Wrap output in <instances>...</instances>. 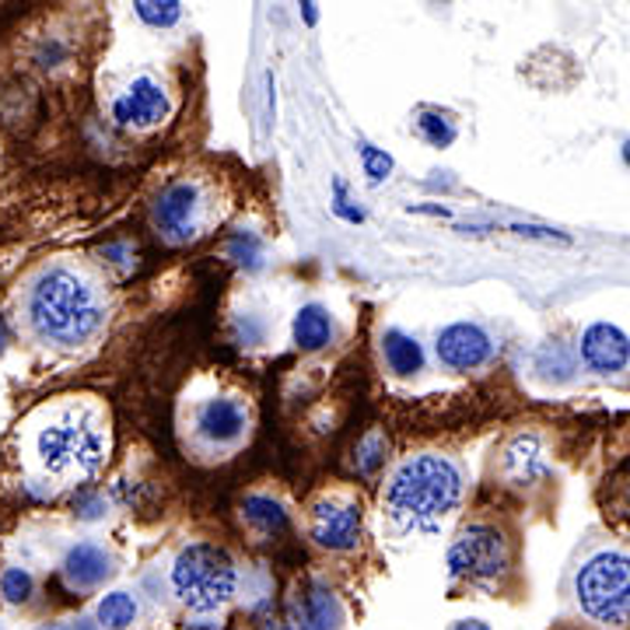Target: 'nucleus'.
I'll use <instances>...</instances> for the list:
<instances>
[{
    "label": "nucleus",
    "mask_w": 630,
    "mask_h": 630,
    "mask_svg": "<svg viewBox=\"0 0 630 630\" xmlns=\"http://www.w3.org/2000/svg\"><path fill=\"white\" fill-rule=\"evenodd\" d=\"M333 341V319L323 305H302L295 315V344L302 350H323Z\"/></svg>",
    "instance_id": "obj_16"
},
{
    "label": "nucleus",
    "mask_w": 630,
    "mask_h": 630,
    "mask_svg": "<svg viewBox=\"0 0 630 630\" xmlns=\"http://www.w3.org/2000/svg\"><path fill=\"white\" fill-rule=\"evenodd\" d=\"M250 427V407L235 396H214L196 410V435L207 445H235Z\"/></svg>",
    "instance_id": "obj_10"
},
{
    "label": "nucleus",
    "mask_w": 630,
    "mask_h": 630,
    "mask_svg": "<svg viewBox=\"0 0 630 630\" xmlns=\"http://www.w3.org/2000/svg\"><path fill=\"white\" fill-rule=\"evenodd\" d=\"M435 350H438L441 365L456 368V372H469L490 357V336L477 323H453L438 333Z\"/></svg>",
    "instance_id": "obj_11"
},
{
    "label": "nucleus",
    "mask_w": 630,
    "mask_h": 630,
    "mask_svg": "<svg viewBox=\"0 0 630 630\" xmlns=\"http://www.w3.org/2000/svg\"><path fill=\"white\" fill-rule=\"evenodd\" d=\"M581 362L589 365L592 372H620L630 362V341L627 333L617 329L613 323H596L585 329L581 336Z\"/></svg>",
    "instance_id": "obj_13"
},
{
    "label": "nucleus",
    "mask_w": 630,
    "mask_h": 630,
    "mask_svg": "<svg viewBox=\"0 0 630 630\" xmlns=\"http://www.w3.org/2000/svg\"><path fill=\"white\" fill-rule=\"evenodd\" d=\"M365 515L357 501L347 498H319L312 505V539L315 547H323L329 553H347L362 543Z\"/></svg>",
    "instance_id": "obj_8"
},
{
    "label": "nucleus",
    "mask_w": 630,
    "mask_h": 630,
    "mask_svg": "<svg viewBox=\"0 0 630 630\" xmlns=\"http://www.w3.org/2000/svg\"><path fill=\"white\" fill-rule=\"evenodd\" d=\"M386 448H389V441L386 438H382V435H368L362 445H357V469H362L365 472V477H368V472H375L382 463H386Z\"/></svg>",
    "instance_id": "obj_24"
},
{
    "label": "nucleus",
    "mask_w": 630,
    "mask_h": 630,
    "mask_svg": "<svg viewBox=\"0 0 630 630\" xmlns=\"http://www.w3.org/2000/svg\"><path fill=\"white\" fill-rule=\"evenodd\" d=\"M112 448L109 414L92 396H60L21 427V459L35 484L78 487L95 480Z\"/></svg>",
    "instance_id": "obj_1"
},
{
    "label": "nucleus",
    "mask_w": 630,
    "mask_h": 630,
    "mask_svg": "<svg viewBox=\"0 0 630 630\" xmlns=\"http://www.w3.org/2000/svg\"><path fill=\"white\" fill-rule=\"evenodd\" d=\"M417 133L420 138L431 144V148H448L456 141V123H453V116H448V112H441V109H420L417 112Z\"/></svg>",
    "instance_id": "obj_21"
},
{
    "label": "nucleus",
    "mask_w": 630,
    "mask_h": 630,
    "mask_svg": "<svg viewBox=\"0 0 630 630\" xmlns=\"http://www.w3.org/2000/svg\"><path fill=\"white\" fill-rule=\"evenodd\" d=\"M138 613H141L138 599L116 589V592L102 596L99 610H95V623H99V630H130L138 623Z\"/></svg>",
    "instance_id": "obj_18"
},
{
    "label": "nucleus",
    "mask_w": 630,
    "mask_h": 630,
    "mask_svg": "<svg viewBox=\"0 0 630 630\" xmlns=\"http://www.w3.org/2000/svg\"><path fill=\"white\" fill-rule=\"evenodd\" d=\"M362 165H365V175H368V183H382V179H389L393 172V158L386 151H378L375 144H362Z\"/></svg>",
    "instance_id": "obj_25"
},
{
    "label": "nucleus",
    "mask_w": 630,
    "mask_h": 630,
    "mask_svg": "<svg viewBox=\"0 0 630 630\" xmlns=\"http://www.w3.org/2000/svg\"><path fill=\"white\" fill-rule=\"evenodd\" d=\"M238 511H242V522H250L253 529H260L266 536L287 529V508L277 498H266V494H250V498H242Z\"/></svg>",
    "instance_id": "obj_17"
},
{
    "label": "nucleus",
    "mask_w": 630,
    "mask_h": 630,
    "mask_svg": "<svg viewBox=\"0 0 630 630\" xmlns=\"http://www.w3.org/2000/svg\"><path fill=\"white\" fill-rule=\"evenodd\" d=\"M453 630H490V627H487L484 620H459Z\"/></svg>",
    "instance_id": "obj_31"
},
{
    "label": "nucleus",
    "mask_w": 630,
    "mask_h": 630,
    "mask_svg": "<svg viewBox=\"0 0 630 630\" xmlns=\"http://www.w3.org/2000/svg\"><path fill=\"white\" fill-rule=\"evenodd\" d=\"M238 336H242L245 344L253 347V344H260V341H263V326L253 319V315H245V319H238Z\"/></svg>",
    "instance_id": "obj_28"
},
{
    "label": "nucleus",
    "mask_w": 630,
    "mask_h": 630,
    "mask_svg": "<svg viewBox=\"0 0 630 630\" xmlns=\"http://www.w3.org/2000/svg\"><path fill=\"white\" fill-rule=\"evenodd\" d=\"M26 323L42 344L81 347L105 323L102 291L81 266L50 263L26 291Z\"/></svg>",
    "instance_id": "obj_2"
},
{
    "label": "nucleus",
    "mask_w": 630,
    "mask_h": 630,
    "mask_svg": "<svg viewBox=\"0 0 630 630\" xmlns=\"http://www.w3.org/2000/svg\"><path fill=\"white\" fill-rule=\"evenodd\" d=\"M336 204H333V214L336 217H344V221H350V224H362L365 221V211L362 207H350V200H347V193H344V183L341 179H336Z\"/></svg>",
    "instance_id": "obj_26"
},
{
    "label": "nucleus",
    "mask_w": 630,
    "mask_h": 630,
    "mask_svg": "<svg viewBox=\"0 0 630 630\" xmlns=\"http://www.w3.org/2000/svg\"><path fill=\"white\" fill-rule=\"evenodd\" d=\"M238 589V571L228 550L214 543H190L172 565V592L186 610L207 617L228 606Z\"/></svg>",
    "instance_id": "obj_4"
},
{
    "label": "nucleus",
    "mask_w": 630,
    "mask_h": 630,
    "mask_svg": "<svg viewBox=\"0 0 630 630\" xmlns=\"http://www.w3.org/2000/svg\"><path fill=\"white\" fill-rule=\"evenodd\" d=\"M67 630H99V623L92 617H78V620H67Z\"/></svg>",
    "instance_id": "obj_30"
},
{
    "label": "nucleus",
    "mask_w": 630,
    "mask_h": 630,
    "mask_svg": "<svg viewBox=\"0 0 630 630\" xmlns=\"http://www.w3.org/2000/svg\"><path fill=\"white\" fill-rule=\"evenodd\" d=\"M623 162H627V169H630V141L623 144Z\"/></svg>",
    "instance_id": "obj_35"
},
{
    "label": "nucleus",
    "mask_w": 630,
    "mask_h": 630,
    "mask_svg": "<svg viewBox=\"0 0 630 630\" xmlns=\"http://www.w3.org/2000/svg\"><path fill=\"white\" fill-rule=\"evenodd\" d=\"M78 515L84 522H95L105 515V498H99V494H81L78 498Z\"/></svg>",
    "instance_id": "obj_27"
},
{
    "label": "nucleus",
    "mask_w": 630,
    "mask_h": 630,
    "mask_svg": "<svg viewBox=\"0 0 630 630\" xmlns=\"http://www.w3.org/2000/svg\"><path fill=\"white\" fill-rule=\"evenodd\" d=\"M169 109H172V102H169L165 88L151 74H141V78H133V84L116 102H112V120H116V126H123V130H151L158 123H165Z\"/></svg>",
    "instance_id": "obj_9"
},
{
    "label": "nucleus",
    "mask_w": 630,
    "mask_h": 630,
    "mask_svg": "<svg viewBox=\"0 0 630 630\" xmlns=\"http://www.w3.org/2000/svg\"><path fill=\"white\" fill-rule=\"evenodd\" d=\"M382 357H386V365L389 372L396 375H417L424 368V347L414 341L410 333H403V329H386L382 333Z\"/></svg>",
    "instance_id": "obj_15"
},
{
    "label": "nucleus",
    "mask_w": 630,
    "mask_h": 630,
    "mask_svg": "<svg viewBox=\"0 0 630 630\" xmlns=\"http://www.w3.org/2000/svg\"><path fill=\"white\" fill-rule=\"evenodd\" d=\"M298 630H344V606L336 599V592L323 581H312L305 596L295 606Z\"/></svg>",
    "instance_id": "obj_14"
},
{
    "label": "nucleus",
    "mask_w": 630,
    "mask_h": 630,
    "mask_svg": "<svg viewBox=\"0 0 630 630\" xmlns=\"http://www.w3.org/2000/svg\"><path fill=\"white\" fill-rule=\"evenodd\" d=\"M543 469V463H539V438L536 435H519L505 453V472L511 480H532L536 472Z\"/></svg>",
    "instance_id": "obj_19"
},
{
    "label": "nucleus",
    "mask_w": 630,
    "mask_h": 630,
    "mask_svg": "<svg viewBox=\"0 0 630 630\" xmlns=\"http://www.w3.org/2000/svg\"><path fill=\"white\" fill-rule=\"evenodd\" d=\"M133 11H138V18L151 29H169L183 18V4H175V0H138Z\"/></svg>",
    "instance_id": "obj_22"
},
{
    "label": "nucleus",
    "mask_w": 630,
    "mask_h": 630,
    "mask_svg": "<svg viewBox=\"0 0 630 630\" xmlns=\"http://www.w3.org/2000/svg\"><path fill=\"white\" fill-rule=\"evenodd\" d=\"M302 14H305L308 26H315V21H319V11H315V4H302Z\"/></svg>",
    "instance_id": "obj_32"
},
{
    "label": "nucleus",
    "mask_w": 630,
    "mask_h": 630,
    "mask_svg": "<svg viewBox=\"0 0 630 630\" xmlns=\"http://www.w3.org/2000/svg\"><path fill=\"white\" fill-rule=\"evenodd\" d=\"M578 610L596 627H630V557L620 550H602L589 557L575 575Z\"/></svg>",
    "instance_id": "obj_5"
},
{
    "label": "nucleus",
    "mask_w": 630,
    "mask_h": 630,
    "mask_svg": "<svg viewBox=\"0 0 630 630\" xmlns=\"http://www.w3.org/2000/svg\"><path fill=\"white\" fill-rule=\"evenodd\" d=\"M463 498V472L453 459L420 453L403 459L382 494L389 519L403 529H431Z\"/></svg>",
    "instance_id": "obj_3"
},
{
    "label": "nucleus",
    "mask_w": 630,
    "mask_h": 630,
    "mask_svg": "<svg viewBox=\"0 0 630 630\" xmlns=\"http://www.w3.org/2000/svg\"><path fill=\"white\" fill-rule=\"evenodd\" d=\"M228 260L242 266L245 274H260L266 263V245L256 232H235L228 238Z\"/></svg>",
    "instance_id": "obj_20"
},
{
    "label": "nucleus",
    "mask_w": 630,
    "mask_h": 630,
    "mask_svg": "<svg viewBox=\"0 0 630 630\" xmlns=\"http://www.w3.org/2000/svg\"><path fill=\"white\" fill-rule=\"evenodd\" d=\"M35 596V578L26 568H8L0 575V599L11 606H26Z\"/></svg>",
    "instance_id": "obj_23"
},
{
    "label": "nucleus",
    "mask_w": 630,
    "mask_h": 630,
    "mask_svg": "<svg viewBox=\"0 0 630 630\" xmlns=\"http://www.w3.org/2000/svg\"><path fill=\"white\" fill-rule=\"evenodd\" d=\"M515 235H529V238H557V242H568V235H560L553 228H536V224H515L511 228Z\"/></svg>",
    "instance_id": "obj_29"
},
{
    "label": "nucleus",
    "mask_w": 630,
    "mask_h": 630,
    "mask_svg": "<svg viewBox=\"0 0 630 630\" xmlns=\"http://www.w3.org/2000/svg\"><path fill=\"white\" fill-rule=\"evenodd\" d=\"M508 539L494 526H469L459 532V539L448 547V575L469 578V581H494L508 571Z\"/></svg>",
    "instance_id": "obj_7"
},
{
    "label": "nucleus",
    "mask_w": 630,
    "mask_h": 630,
    "mask_svg": "<svg viewBox=\"0 0 630 630\" xmlns=\"http://www.w3.org/2000/svg\"><path fill=\"white\" fill-rule=\"evenodd\" d=\"M39 630H67V623H42Z\"/></svg>",
    "instance_id": "obj_34"
},
{
    "label": "nucleus",
    "mask_w": 630,
    "mask_h": 630,
    "mask_svg": "<svg viewBox=\"0 0 630 630\" xmlns=\"http://www.w3.org/2000/svg\"><path fill=\"white\" fill-rule=\"evenodd\" d=\"M8 341H11V333H8V323H4V319H0V350H4V347H8Z\"/></svg>",
    "instance_id": "obj_33"
},
{
    "label": "nucleus",
    "mask_w": 630,
    "mask_h": 630,
    "mask_svg": "<svg viewBox=\"0 0 630 630\" xmlns=\"http://www.w3.org/2000/svg\"><path fill=\"white\" fill-rule=\"evenodd\" d=\"M0 630H4V627H0Z\"/></svg>",
    "instance_id": "obj_36"
},
{
    "label": "nucleus",
    "mask_w": 630,
    "mask_h": 630,
    "mask_svg": "<svg viewBox=\"0 0 630 630\" xmlns=\"http://www.w3.org/2000/svg\"><path fill=\"white\" fill-rule=\"evenodd\" d=\"M207 207H211V196L207 186L200 179H175L169 183L162 193L154 196V207H151V221L158 235L172 245H186L193 242L207 224Z\"/></svg>",
    "instance_id": "obj_6"
},
{
    "label": "nucleus",
    "mask_w": 630,
    "mask_h": 630,
    "mask_svg": "<svg viewBox=\"0 0 630 630\" xmlns=\"http://www.w3.org/2000/svg\"><path fill=\"white\" fill-rule=\"evenodd\" d=\"M63 581L71 585V589L78 592H88V589H99L102 581H109L112 575H116V560H112V553L102 547V543H78L67 550L63 557Z\"/></svg>",
    "instance_id": "obj_12"
}]
</instances>
